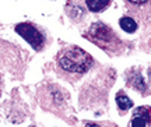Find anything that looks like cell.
I'll return each instance as SVG.
<instances>
[{
    "mask_svg": "<svg viewBox=\"0 0 151 127\" xmlns=\"http://www.w3.org/2000/svg\"><path fill=\"white\" fill-rule=\"evenodd\" d=\"M127 9L130 11H134L136 14H139L141 20H144V17H148L150 13V0H124Z\"/></svg>",
    "mask_w": 151,
    "mask_h": 127,
    "instance_id": "277c9868",
    "label": "cell"
},
{
    "mask_svg": "<svg viewBox=\"0 0 151 127\" xmlns=\"http://www.w3.org/2000/svg\"><path fill=\"white\" fill-rule=\"evenodd\" d=\"M115 99H116V105H118V109L120 113H126L130 108H133V101L124 94L123 91H119Z\"/></svg>",
    "mask_w": 151,
    "mask_h": 127,
    "instance_id": "8992f818",
    "label": "cell"
},
{
    "mask_svg": "<svg viewBox=\"0 0 151 127\" xmlns=\"http://www.w3.org/2000/svg\"><path fill=\"white\" fill-rule=\"evenodd\" d=\"M73 1H76L74 4H71L70 1L67 3V6L69 7H73V10L71 9H67V11H69V16L71 17V18H77V20H80V18H83L84 17V14H86V10L81 7V3L80 0H73Z\"/></svg>",
    "mask_w": 151,
    "mask_h": 127,
    "instance_id": "30bf717a",
    "label": "cell"
},
{
    "mask_svg": "<svg viewBox=\"0 0 151 127\" xmlns=\"http://www.w3.org/2000/svg\"><path fill=\"white\" fill-rule=\"evenodd\" d=\"M112 3V0H86V7L92 13H102Z\"/></svg>",
    "mask_w": 151,
    "mask_h": 127,
    "instance_id": "52a82bcc",
    "label": "cell"
},
{
    "mask_svg": "<svg viewBox=\"0 0 151 127\" xmlns=\"http://www.w3.org/2000/svg\"><path fill=\"white\" fill-rule=\"evenodd\" d=\"M127 84L130 87H133L136 90L141 91V92H144L146 91V83H144V78L141 77L140 73H137V71H130L129 73V77H127Z\"/></svg>",
    "mask_w": 151,
    "mask_h": 127,
    "instance_id": "ba28073f",
    "label": "cell"
},
{
    "mask_svg": "<svg viewBox=\"0 0 151 127\" xmlns=\"http://www.w3.org/2000/svg\"><path fill=\"white\" fill-rule=\"evenodd\" d=\"M84 37L109 55H118L123 49V43L119 37L104 22H94Z\"/></svg>",
    "mask_w": 151,
    "mask_h": 127,
    "instance_id": "7a4b0ae2",
    "label": "cell"
},
{
    "mask_svg": "<svg viewBox=\"0 0 151 127\" xmlns=\"http://www.w3.org/2000/svg\"><path fill=\"white\" fill-rule=\"evenodd\" d=\"M56 63L58 69L63 71L67 78H78L91 69L94 60L91 55H88L84 49L71 45L63 48L58 53Z\"/></svg>",
    "mask_w": 151,
    "mask_h": 127,
    "instance_id": "6da1fadb",
    "label": "cell"
},
{
    "mask_svg": "<svg viewBox=\"0 0 151 127\" xmlns=\"http://www.w3.org/2000/svg\"><path fill=\"white\" fill-rule=\"evenodd\" d=\"M16 32L21 38H24L37 52L45 48V42H46L45 34L37 25H34L31 22H20L16 25Z\"/></svg>",
    "mask_w": 151,
    "mask_h": 127,
    "instance_id": "3957f363",
    "label": "cell"
},
{
    "mask_svg": "<svg viewBox=\"0 0 151 127\" xmlns=\"http://www.w3.org/2000/svg\"><path fill=\"white\" fill-rule=\"evenodd\" d=\"M148 124H150V109L144 106L136 108L132 115L130 126H148Z\"/></svg>",
    "mask_w": 151,
    "mask_h": 127,
    "instance_id": "5b68a950",
    "label": "cell"
},
{
    "mask_svg": "<svg viewBox=\"0 0 151 127\" xmlns=\"http://www.w3.org/2000/svg\"><path fill=\"white\" fill-rule=\"evenodd\" d=\"M119 25H120V28H122L124 32H127V34H133V32L137 29V22H136V20H133V18L129 16L122 17V18L119 20Z\"/></svg>",
    "mask_w": 151,
    "mask_h": 127,
    "instance_id": "9c48e42d",
    "label": "cell"
}]
</instances>
